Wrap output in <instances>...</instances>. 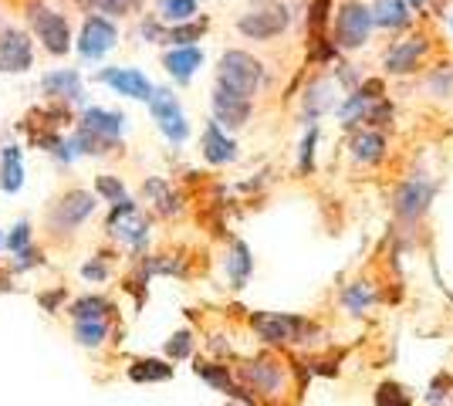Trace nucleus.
<instances>
[{
	"instance_id": "f257e3e1",
	"label": "nucleus",
	"mask_w": 453,
	"mask_h": 406,
	"mask_svg": "<svg viewBox=\"0 0 453 406\" xmlns=\"http://www.w3.org/2000/svg\"><path fill=\"white\" fill-rule=\"evenodd\" d=\"M250 329L267 346H302V342H315V335H321L315 322H308L304 315H291V311H254Z\"/></svg>"
},
{
	"instance_id": "f03ea898",
	"label": "nucleus",
	"mask_w": 453,
	"mask_h": 406,
	"mask_svg": "<svg viewBox=\"0 0 453 406\" xmlns=\"http://www.w3.org/2000/svg\"><path fill=\"white\" fill-rule=\"evenodd\" d=\"M265 78H267L265 65L254 58V55L237 51V48L220 55V65H217V85H220V88H230V92H237V96L254 98L261 92Z\"/></svg>"
},
{
	"instance_id": "7ed1b4c3",
	"label": "nucleus",
	"mask_w": 453,
	"mask_h": 406,
	"mask_svg": "<svg viewBox=\"0 0 453 406\" xmlns=\"http://www.w3.org/2000/svg\"><path fill=\"white\" fill-rule=\"evenodd\" d=\"M27 20H31L35 38L44 44V51H51L58 58L72 51V27H68V18L58 14L55 7H48V4H41V0H31V4H27Z\"/></svg>"
},
{
	"instance_id": "20e7f679",
	"label": "nucleus",
	"mask_w": 453,
	"mask_h": 406,
	"mask_svg": "<svg viewBox=\"0 0 453 406\" xmlns=\"http://www.w3.org/2000/svg\"><path fill=\"white\" fill-rule=\"evenodd\" d=\"M372 11L369 4L362 0H345L339 11H335V48L342 51H359L369 44V34H372Z\"/></svg>"
},
{
	"instance_id": "39448f33",
	"label": "nucleus",
	"mask_w": 453,
	"mask_h": 406,
	"mask_svg": "<svg viewBox=\"0 0 453 406\" xmlns=\"http://www.w3.org/2000/svg\"><path fill=\"white\" fill-rule=\"evenodd\" d=\"M288 24H291L288 7L278 4V0H267V4H261V7H254V11H247V14L237 18V31L247 41H274L288 31Z\"/></svg>"
},
{
	"instance_id": "423d86ee",
	"label": "nucleus",
	"mask_w": 453,
	"mask_h": 406,
	"mask_svg": "<svg viewBox=\"0 0 453 406\" xmlns=\"http://www.w3.org/2000/svg\"><path fill=\"white\" fill-rule=\"evenodd\" d=\"M150 112L159 126V133L170 139L173 146H183L189 139V119L180 105V98L173 96L170 88H152L150 96Z\"/></svg>"
},
{
	"instance_id": "0eeeda50",
	"label": "nucleus",
	"mask_w": 453,
	"mask_h": 406,
	"mask_svg": "<svg viewBox=\"0 0 453 406\" xmlns=\"http://www.w3.org/2000/svg\"><path fill=\"white\" fill-rule=\"evenodd\" d=\"M95 207H98V196L95 194H88V190H68L48 213L51 234H72L92 217Z\"/></svg>"
},
{
	"instance_id": "6e6552de",
	"label": "nucleus",
	"mask_w": 453,
	"mask_h": 406,
	"mask_svg": "<svg viewBox=\"0 0 453 406\" xmlns=\"http://www.w3.org/2000/svg\"><path fill=\"white\" fill-rule=\"evenodd\" d=\"M105 231L115 234L119 241H126V244L135 248V251H142V248H146V241H150V224H146V217L139 213V207H135L129 196H126V200H119V203H112Z\"/></svg>"
},
{
	"instance_id": "1a4fd4ad",
	"label": "nucleus",
	"mask_w": 453,
	"mask_h": 406,
	"mask_svg": "<svg viewBox=\"0 0 453 406\" xmlns=\"http://www.w3.org/2000/svg\"><path fill=\"white\" fill-rule=\"evenodd\" d=\"M119 44V27L115 20H109L105 14H88L81 24V34H78V55L85 61L105 58Z\"/></svg>"
},
{
	"instance_id": "9d476101",
	"label": "nucleus",
	"mask_w": 453,
	"mask_h": 406,
	"mask_svg": "<svg viewBox=\"0 0 453 406\" xmlns=\"http://www.w3.org/2000/svg\"><path fill=\"white\" fill-rule=\"evenodd\" d=\"M35 65V44L20 27H0V72L18 75Z\"/></svg>"
},
{
	"instance_id": "9b49d317",
	"label": "nucleus",
	"mask_w": 453,
	"mask_h": 406,
	"mask_svg": "<svg viewBox=\"0 0 453 406\" xmlns=\"http://www.w3.org/2000/svg\"><path fill=\"white\" fill-rule=\"evenodd\" d=\"M436 196V187L434 183H426V180H410V183H403L396 194H393V213H396L399 220H419L423 213L430 211V203H434Z\"/></svg>"
},
{
	"instance_id": "f8f14e48",
	"label": "nucleus",
	"mask_w": 453,
	"mask_h": 406,
	"mask_svg": "<svg viewBox=\"0 0 453 406\" xmlns=\"http://www.w3.org/2000/svg\"><path fill=\"white\" fill-rule=\"evenodd\" d=\"M210 105H213V122L220 126V129H244L247 119H250V98L247 96H237V92H230V88H213V98H210Z\"/></svg>"
},
{
	"instance_id": "ddd939ff",
	"label": "nucleus",
	"mask_w": 453,
	"mask_h": 406,
	"mask_svg": "<svg viewBox=\"0 0 453 406\" xmlns=\"http://www.w3.org/2000/svg\"><path fill=\"white\" fill-rule=\"evenodd\" d=\"M426 51H430V38L426 34H413V38H403L396 41L389 51H386V72L389 75H413L416 65L426 58Z\"/></svg>"
},
{
	"instance_id": "4468645a",
	"label": "nucleus",
	"mask_w": 453,
	"mask_h": 406,
	"mask_svg": "<svg viewBox=\"0 0 453 406\" xmlns=\"http://www.w3.org/2000/svg\"><path fill=\"white\" fill-rule=\"evenodd\" d=\"M237 376H241L244 389H254L261 396H278L284 387V369L274 359H254V363L241 366Z\"/></svg>"
},
{
	"instance_id": "2eb2a0df",
	"label": "nucleus",
	"mask_w": 453,
	"mask_h": 406,
	"mask_svg": "<svg viewBox=\"0 0 453 406\" xmlns=\"http://www.w3.org/2000/svg\"><path fill=\"white\" fill-rule=\"evenodd\" d=\"M98 81L115 88L119 96L126 98H139V102H150L152 96V81L139 68H102L98 72Z\"/></svg>"
},
{
	"instance_id": "dca6fc26",
	"label": "nucleus",
	"mask_w": 453,
	"mask_h": 406,
	"mask_svg": "<svg viewBox=\"0 0 453 406\" xmlns=\"http://www.w3.org/2000/svg\"><path fill=\"white\" fill-rule=\"evenodd\" d=\"M85 133L98 135V139H105L109 146H119V139H122V129H126V116L122 112H115V109H85L81 112V122H78Z\"/></svg>"
},
{
	"instance_id": "f3484780",
	"label": "nucleus",
	"mask_w": 453,
	"mask_h": 406,
	"mask_svg": "<svg viewBox=\"0 0 453 406\" xmlns=\"http://www.w3.org/2000/svg\"><path fill=\"white\" fill-rule=\"evenodd\" d=\"M200 153H203L210 166H226V163L237 159V142L226 135V129H220L217 122H210L203 135H200Z\"/></svg>"
},
{
	"instance_id": "a211bd4d",
	"label": "nucleus",
	"mask_w": 453,
	"mask_h": 406,
	"mask_svg": "<svg viewBox=\"0 0 453 406\" xmlns=\"http://www.w3.org/2000/svg\"><path fill=\"white\" fill-rule=\"evenodd\" d=\"M196 376L207 383V387H213L217 393H226L230 400H241V403H247V406H257L254 403V396H247V389L230 376V369L226 366H220V363H196Z\"/></svg>"
},
{
	"instance_id": "6ab92c4d",
	"label": "nucleus",
	"mask_w": 453,
	"mask_h": 406,
	"mask_svg": "<svg viewBox=\"0 0 453 406\" xmlns=\"http://www.w3.org/2000/svg\"><path fill=\"white\" fill-rule=\"evenodd\" d=\"M41 88L44 96L51 98H68V102H81L85 98V81L75 68H58V72H48L41 78Z\"/></svg>"
},
{
	"instance_id": "aec40b11",
	"label": "nucleus",
	"mask_w": 453,
	"mask_h": 406,
	"mask_svg": "<svg viewBox=\"0 0 453 406\" xmlns=\"http://www.w3.org/2000/svg\"><path fill=\"white\" fill-rule=\"evenodd\" d=\"M203 65V51L200 48H173V51H166L163 55V68L170 72L173 81H180V85H187L189 78L196 75V68Z\"/></svg>"
},
{
	"instance_id": "412c9836",
	"label": "nucleus",
	"mask_w": 453,
	"mask_h": 406,
	"mask_svg": "<svg viewBox=\"0 0 453 406\" xmlns=\"http://www.w3.org/2000/svg\"><path fill=\"white\" fill-rule=\"evenodd\" d=\"M369 11H372V24L386 27V31H403L413 20V11L406 0H376Z\"/></svg>"
},
{
	"instance_id": "4be33fe9",
	"label": "nucleus",
	"mask_w": 453,
	"mask_h": 406,
	"mask_svg": "<svg viewBox=\"0 0 453 406\" xmlns=\"http://www.w3.org/2000/svg\"><path fill=\"white\" fill-rule=\"evenodd\" d=\"M335 109V81L332 78H315L308 88H304V119L315 122L321 112Z\"/></svg>"
},
{
	"instance_id": "5701e85b",
	"label": "nucleus",
	"mask_w": 453,
	"mask_h": 406,
	"mask_svg": "<svg viewBox=\"0 0 453 406\" xmlns=\"http://www.w3.org/2000/svg\"><path fill=\"white\" fill-rule=\"evenodd\" d=\"M20 187H24V156L18 146H4L0 149V190L18 194Z\"/></svg>"
},
{
	"instance_id": "b1692460",
	"label": "nucleus",
	"mask_w": 453,
	"mask_h": 406,
	"mask_svg": "<svg viewBox=\"0 0 453 406\" xmlns=\"http://www.w3.org/2000/svg\"><path fill=\"white\" fill-rule=\"evenodd\" d=\"M224 268H226V278H230V288H244L250 271H254V257H250V248H247L244 241H234L230 244Z\"/></svg>"
},
{
	"instance_id": "393cba45",
	"label": "nucleus",
	"mask_w": 453,
	"mask_h": 406,
	"mask_svg": "<svg viewBox=\"0 0 453 406\" xmlns=\"http://www.w3.org/2000/svg\"><path fill=\"white\" fill-rule=\"evenodd\" d=\"M352 156L365 163V166H376L382 163V156H386V135L379 133V129H362L356 139H352Z\"/></svg>"
},
{
	"instance_id": "a878e982",
	"label": "nucleus",
	"mask_w": 453,
	"mask_h": 406,
	"mask_svg": "<svg viewBox=\"0 0 453 406\" xmlns=\"http://www.w3.org/2000/svg\"><path fill=\"white\" fill-rule=\"evenodd\" d=\"M142 194L150 196L152 207L163 213V217H173V213L183 211L180 196L173 194V187L166 183V180H159V176H152V180H146V183H142Z\"/></svg>"
},
{
	"instance_id": "bb28decb",
	"label": "nucleus",
	"mask_w": 453,
	"mask_h": 406,
	"mask_svg": "<svg viewBox=\"0 0 453 406\" xmlns=\"http://www.w3.org/2000/svg\"><path fill=\"white\" fill-rule=\"evenodd\" d=\"M68 311H72L75 322H105V318L112 315V302L102 298V295H85V298H78Z\"/></svg>"
},
{
	"instance_id": "cd10ccee",
	"label": "nucleus",
	"mask_w": 453,
	"mask_h": 406,
	"mask_svg": "<svg viewBox=\"0 0 453 406\" xmlns=\"http://www.w3.org/2000/svg\"><path fill=\"white\" fill-rule=\"evenodd\" d=\"M129 379L133 383H166L173 379V366L163 359H135L129 366Z\"/></svg>"
},
{
	"instance_id": "c85d7f7f",
	"label": "nucleus",
	"mask_w": 453,
	"mask_h": 406,
	"mask_svg": "<svg viewBox=\"0 0 453 406\" xmlns=\"http://www.w3.org/2000/svg\"><path fill=\"white\" fill-rule=\"evenodd\" d=\"M342 305L345 311H352V315H365V311L376 305V291L369 281H352L349 288L342 291Z\"/></svg>"
},
{
	"instance_id": "c756f323",
	"label": "nucleus",
	"mask_w": 453,
	"mask_h": 406,
	"mask_svg": "<svg viewBox=\"0 0 453 406\" xmlns=\"http://www.w3.org/2000/svg\"><path fill=\"white\" fill-rule=\"evenodd\" d=\"M203 31H207V20H183V24H173V27H166V38H163V44L189 48L193 41L203 38Z\"/></svg>"
},
{
	"instance_id": "7c9ffc66",
	"label": "nucleus",
	"mask_w": 453,
	"mask_h": 406,
	"mask_svg": "<svg viewBox=\"0 0 453 406\" xmlns=\"http://www.w3.org/2000/svg\"><path fill=\"white\" fill-rule=\"evenodd\" d=\"M193 18H196V0H159V20L183 24Z\"/></svg>"
},
{
	"instance_id": "2f4dec72",
	"label": "nucleus",
	"mask_w": 453,
	"mask_h": 406,
	"mask_svg": "<svg viewBox=\"0 0 453 406\" xmlns=\"http://www.w3.org/2000/svg\"><path fill=\"white\" fill-rule=\"evenodd\" d=\"M376 406H413V393L399 383H379Z\"/></svg>"
},
{
	"instance_id": "473e14b6",
	"label": "nucleus",
	"mask_w": 453,
	"mask_h": 406,
	"mask_svg": "<svg viewBox=\"0 0 453 406\" xmlns=\"http://www.w3.org/2000/svg\"><path fill=\"white\" fill-rule=\"evenodd\" d=\"M75 339L85 349L102 346V342L109 339V326H105V322H75Z\"/></svg>"
},
{
	"instance_id": "72a5a7b5",
	"label": "nucleus",
	"mask_w": 453,
	"mask_h": 406,
	"mask_svg": "<svg viewBox=\"0 0 453 406\" xmlns=\"http://www.w3.org/2000/svg\"><path fill=\"white\" fill-rule=\"evenodd\" d=\"M142 7V0H92V11L109 14V18H129Z\"/></svg>"
},
{
	"instance_id": "f704fd0d",
	"label": "nucleus",
	"mask_w": 453,
	"mask_h": 406,
	"mask_svg": "<svg viewBox=\"0 0 453 406\" xmlns=\"http://www.w3.org/2000/svg\"><path fill=\"white\" fill-rule=\"evenodd\" d=\"M95 194L102 196V200H109V203H119V200H126V183L122 180H115V176H98L95 180Z\"/></svg>"
},
{
	"instance_id": "c9c22d12",
	"label": "nucleus",
	"mask_w": 453,
	"mask_h": 406,
	"mask_svg": "<svg viewBox=\"0 0 453 406\" xmlns=\"http://www.w3.org/2000/svg\"><path fill=\"white\" fill-rule=\"evenodd\" d=\"M166 356L176 359V363H180V359H189V356H193V332L189 329L176 332L170 342H166Z\"/></svg>"
},
{
	"instance_id": "e433bc0d",
	"label": "nucleus",
	"mask_w": 453,
	"mask_h": 406,
	"mask_svg": "<svg viewBox=\"0 0 453 406\" xmlns=\"http://www.w3.org/2000/svg\"><path fill=\"white\" fill-rule=\"evenodd\" d=\"M31 237H35V234H31V224L20 220L14 231L4 234V248H11V251L18 254V251H24V248H31Z\"/></svg>"
},
{
	"instance_id": "4c0bfd02",
	"label": "nucleus",
	"mask_w": 453,
	"mask_h": 406,
	"mask_svg": "<svg viewBox=\"0 0 453 406\" xmlns=\"http://www.w3.org/2000/svg\"><path fill=\"white\" fill-rule=\"evenodd\" d=\"M315 142H319V129L311 126L308 135L302 139V156H298V170L302 173H311V166H315Z\"/></svg>"
},
{
	"instance_id": "58836bf2",
	"label": "nucleus",
	"mask_w": 453,
	"mask_h": 406,
	"mask_svg": "<svg viewBox=\"0 0 453 406\" xmlns=\"http://www.w3.org/2000/svg\"><path fill=\"white\" fill-rule=\"evenodd\" d=\"M430 88H434L436 96H450L453 92V68L450 65L434 68V75H430Z\"/></svg>"
},
{
	"instance_id": "ea45409f",
	"label": "nucleus",
	"mask_w": 453,
	"mask_h": 406,
	"mask_svg": "<svg viewBox=\"0 0 453 406\" xmlns=\"http://www.w3.org/2000/svg\"><path fill=\"white\" fill-rule=\"evenodd\" d=\"M139 34L150 41V44H163V38H166V27H163V20H159V18H146L142 24H139Z\"/></svg>"
},
{
	"instance_id": "a19ab883",
	"label": "nucleus",
	"mask_w": 453,
	"mask_h": 406,
	"mask_svg": "<svg viewBox=\"0 0 453 406\" xmlns=\"http://www.w3.org/2000/svg\"><path fill=\"white\" fill-rule=\"evenodd\" d=\"M38 264H44V261H41V251H35V248H24V251H18V261H14V268H18V271L38 268Z\"/></svg>"
},
{
	"instance_id": "79ce46f5",
	"label": "nucleus",
	"mask_w": 453,
	"mask_h": 406,
	"mask_svg": "<svg viewBox=\"0 0 453 406\" xmlns=\"http://www.w3.org/2000/svg\"><path fill=\"white\" fill-rule=\"evenodd\" d=\"M81 278H88V281H105V278H109V268H105L102 261H88V264L81 268Z\"/></svg>"
},
{
	"instance_id": "37998d69",
	"label": "nucleus",
	"mask_w": 453,
	"mask_h": 406,
	"mask_svg": "<svg viewBox=\"0 0 453 406\" xmlns=\"http://www.w3.org/2000/svg\"><path fill=\"white\" fill-rule=\"evenodd\" d=\"M406 4H410V11H423L430 0H406Z\"/></svg>"
},
{
	"instance_id": "c03bdc74",
	"label": "nucleus",
	"mask_w": 453,
	"mask_h": 406,
	"mask_svg": "<svg viewBox=\"0 0 453 406\" xmlns=\"http://www.w3.org/2000/svg\"><path fill=\"white\" fill-rule=\"evenodd\" d=\"M78 7H85V11H92V0H75Z\"/></svg>"
},
{
	"instance_id": "a18cd8bd",
	"label": "nucleus",
	"mask_w": 453,
	"mask_h": 406,
	"mask_svg": "<svg viewBox=\"0 0 453 406\" xmlns=\"http://www.w3.org/2000/svg\"><path fill=\"white\" fill-rule=\"evenodd\" d=\"M0 248H4V231H0Z\"/></svg>"
},
{
	"instance_id": "49530a36",
	"label": "nucleus",
	"mask_w": 453,
	"mask_h": 406,
	"mask_svg": "<svg viewBox=\"0 0 453 406\" xmlns=\"http://www.w3.org/2000/svg\"><path fill=\"white\" fill-rule=\"evenodd\" d=\"M450 27H453V18H450Z\"/></svg>"
}]
</instances>
